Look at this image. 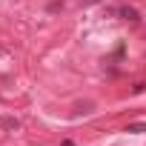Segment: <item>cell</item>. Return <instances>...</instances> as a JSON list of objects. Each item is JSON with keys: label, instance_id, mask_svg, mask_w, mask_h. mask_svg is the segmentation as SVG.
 Instances as JSON below:
<instances>
[{"label": "cell", "instance_id": "cell-2", "mask_svg": "<svg viewBox=\"0 0 146 146\" xmlns=\"http://www.w3.org/2000/svg\"><path fill=\"white\" fill-rule=\"evenodd\" d=\"M126 132H135V135H146V120H135L126 126Z\"/></svg>", "mask_w": 146, "mask_h": 146}, {"label": "cell", "instance_id": "cell-3", "mask_svg": "<svg viewBox=\"0 0 146 146\" xmlns=\"http://www.w3.org/2000/svg\"><path fill=\"white\" fill-rule=\"evenodd\" d=\"M3 126H6L9 132H17V129H20V120H17V117H3Z\"/></svg>", "mask_w": 146, "mask_h": 146}, {"label": "cell", "instance_id": "cell-1", "mask_svg": "<svg viewBox=\"0 0 146 146\" xmlns=\"http://www.w3.org/2000/svg\"><path fill=\"white\" fill-rule=\"evenodd\" d=\"M117 15L123 17V20H132V23H137L140 17H137V9H132V6H123V9H117Z\"/></svg>", "mask_w": 146, "mask_h": 146}]
</instances>
